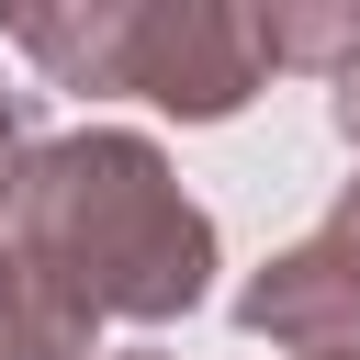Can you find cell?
Listing matches in <instances>:
<instances>
[{"label":"cell","instance_id":"obj_1","mask_svg":"<svg viewBox=\"0 0 360 360\" xmlns=\"http://www.w3.org/2000/svg\"><path fill=\"white\" fill-rule=\"evenodd\" d=\"M0 236L90 326H169L214 292V214L180 191L158 135H135V124L45 135L0 202Z\"/></svg>","mask_w":360,"mask_h":360},{"label":"cell","instance_id":"obj_2","mask_svg":"<svg viewBox=\"0 0 360 360\" xmlns=\"http://www.w3.org/2000/svg\"><path fill=\"white\" fill-rule=\"evenodd\" d=\"M0 34L90 101H158L180 124H225L270 90L259 56V11L248 0H22L0 11Z\"/></svg>","mask_w":360,"mask_h":360},{"label":"cell","instance_id":"obj_3","mask_svg":"<svg viewBox=\"0 0 360 360\" xmlns=\"http://www.w3.org/2000/svg\"><path fill=\"white\" fill-rule=\"evenodd\" d=\"M236 326L270 338L281 360H326V349H360V236L349 225H315L304 248L259 259L236 281Z\"/></svg>","mask_w":360,"mask_h":360},{"label":"cell","instance_id":"obj_4","mask_svg":"<svg viewBox=\"0 0 360 360\" xmlns=\"http://www.w3.org/2000/svg\"><path fill=\"white\" fill-rule=\"evenodd\" d=\"M0 360H101V326L0 236Z\"/></svg>","mask_w":360,"mask_h":360},{"label":"cell","instance_id":"obj_5","mask_svg":"<svg viewBox=\"0 0 360 360\" xmlns=\"http://www.w3.org/2000/svg\"><path fill=\"white\" fill-rule=\"evenodd\" d=\"M259 56H270V68H326V79H338V68L360 56V0H326V11H281V0H270V11H259Z\"/></svg>","mask_w":360,"mask_h":360},{"label":"cell","instance_id":"obj_6","mask_svg":"<svg viewBox=\"0 0 360 360\" xmlns=\"http://www.w3.org/2000/svg\"><path fill=\"white\" fill-rule=\"evenodd\" d=\"M34 146H45V135H34V90L0 79V202H11V180L34 169Z\"/></svg>","mask_w":360,"mask_h":360},{"label":"cell","instance_id":"obj_7","mask_svg":"<svg viewBox=\"0 0 360 360\" xmlns=\"http://www.w3.org/2000/svg\"><path fill=\"white\" fill-rule=\"evenodd\" d=\"M326 112H338V135H349V146H360V56H349V68H338V79H326Z\"/></svg>","mask_w":360,"mask_h":360},{"label":"cell","instance_id":"obj_8","mask_svg":"<svg viewBox=\"0 0 360 360\" xmlns=\"http://www.w3.org/2000/svg\"><path fill=\"white\" fill-rule=\"evenodd\" d=\"M326 225H349V236H360V180H349V191H338V214H326Z\"/></svg>","mask_w":360,"mask_h":360},{"label":"cell","instance_id":"obj_9","mask_svg":"<svg viewBox=\"0 0 360 360\" xmlns=\"http://www.w3.org/2000/svg\"><path fill=\"white\" fill-rule=\"evenodd\" d=\"M101 360H169V349H101Z\"/></svg>","mask_w":360,"mask_h":360},{"label":"cell","instance_id":"obj_10","mask_svg":"<svg viewBox=\"0 0 360 360\" xmlns=\"http://www.w3.org/2000/svg\"><path fill=\"white\" fill-rule=\"evenodd\" d=\"M326 360H360V349H326Z\"/></svg>","mask_w":360,"mask_h":360}]
</instances>
